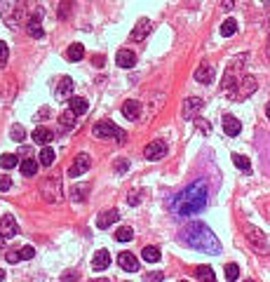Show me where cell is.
I'll use <instances>...</instances> for the list:
<instances>
[{
	"label": "cell",
	"instance_id": "1",
	"mask_svg": "<svg viewBox=\"0 0 270 282\" xmlns=\"http://www.w3.org/2000/svg\"><path fill=\"white\" fill-rule=\"evenodd\" d=\"M207 200H209V186L204 179H198L188 184L181 193H176L169 207L176 216H195L207 207Z\"/></svg>",
	"mask_w": 270,
	"mask_h": 282
},
{
	"label": "cell",
	"instance_id": "2",
	"mask_svg": "<svg viewBox=\"0 0 270 282\" xmlns=\"http://www.w3.org/2000/svg\"><path fill=\"white\" fill-rule=\"evenodd\" d=\"M181 240L186 242L188 247L198 249V252H204V254H218L221 252V242L216 238L209 226H204L200 221H193L188 224L183 233H181Z\"/></svg>",
	"mask_w": 270,
	"mask_h": 282
},
{
	"label": "cell",
	"instance_id": "3",
	"mask_svg": "<svg viewBox=\"0 0 270 282\" xmlns=\"http://www.w3.org/2000/svg\"><path fill=\"white\" fill-rule=\"evenodd\" d=\"M247 61V54H240L237 59H233L230 61V66L226 68V75H223V82H221V90H223V94H228V96H233L235 94V90H237V85H240V80H242L244 75H240L237 73V66L240 64H244Z\"/></svg>",
	"mask_w": 270,
	"mask_h": 282
},
{
	"label": "cell",
	"instance_id": "4",
	"mask_svg": "<svg viewBox=\"0 0 270 282\" xmlns=\"http://www.w3.org/2000/svg\"><path fill=\"white\" fill-rule=\"evenodd\" d=\"M92 132H94V136H99V139H115L118 144H127V132L120 130L115 122H110V120L96 122L94 127H92Z\"/></svg>",
	"mask_w": 270,
	"mask_h": 282
},
{
	"label": "cell",
	"instance_id": "5",
	"mask_svg": "<svg viewBox=\"0 0 270 282\" xmlns=\"http://www.w3.org/2000/svg\"><path fill=\"white\" fill-rule=\"evenodd\" d=\"M0 14L7 26H17L24 14V0H0Z\"/></svg>",
	"mask_w": 270,
	"mask_h": 282
},
{
	"label": "cell",
	"instance_id": "6",
	"mask_svg": "<svg viewBox=\"0 0 270 282\" xmlns=\"http://www.w3.org/2000/svg\"><path fill=\"white\" fill-rule=\"evenodd\" d=\"M40 193L47 202H54V205L61 202V198H64V193H61V179H59V176H47V179H42Z\"/></svg>",
	"mask_w": 270,
	"mask_h": 282
},
{
	"label": "cell",
	"instance_id": "7",
	"mask_svg": "<svg viewBox=\"0 0 270 282\" xmlns=\"http://www.w3.org/2000/svg\"><path fill=\"white\" fill-rule=\"evenodd\" d=\"M258 82L254 75H244L242 80H240V85H237V90H235V94L230 96V99H247V96H252V94L256 92Z\"/></svg>",
	"mask_w": 270,
	"mask_h": 282
},
{
	"label": "cell",
	"instance_id": "8",
	"mask_svg": "<svg viewBox=\"0 0 270 282\" xmlns=\"http://www.w3.org/2000/svg\"><path fill=\"white\" fill-rule=\"evenodd\" d=\"M144 155H146V160H160V158L167 155V144L162 139H155V141H150L148 146L144 148Z\"/></svg>",
	"mask_w": 270,
	"mask_h": 282
},
{
	"label": "cell",
	"instance_id": "9",
	"mask_svg": "<svg viewBox=\"0 0 270 282\" xmlns=\"http://www.w3.org/2000/svg\"><path fill=\"white\" fill-rule=\"evenodd\" d=\"M90 162H92V160H90V155H87V153H80V155L73 160V165L68 167V176H71V179L82 176L87 169H90Z\"/></svg>",
	"mask_w": 270,
	"mask_h": 282
},
{
	"label": "cell",
	"instance_id": "10",
	"mask_svg": "<svg viewBox=\"0 0 270 282\" xmlns=\"http://www.w3.org/2000/svg\"><path fill=\"white\" fill-rule=\"evenodd\" d=\"M244 235H247V240L252 242L256 249H266V235H263V230H258L252 224H244Z\"/></svg>",
	"mask_w": 270,
	"mask_h": 282
},
{
	"label": "cell",
	"instance_id": "11",
	"mask_svg": "<svg viewBox=\"0 0 270 282\" xmlns=\"http://www.w3.org/2000/svg\"><path fill=\"white\" fill-rule=\"evenodd\" d=\"M0 235L5 238V240H10V238H17L19 235V226H17V221H14V216H2L0 219Z\"/></svg>",
	"mask_w": 270,
	"mask_h": 282
},
{
	"label": "cell",
	"instance_id": "12",
	"mask_svg": "<svg viewBox=\"0 0 270 282\" xmlns=\"http://www.w3.org/2000/svg\"><path fill=\"white\" fill-rule=\"evenodd\" d=\"M54 96H56L59 101H66V99L73 96V80H71L68 75L59 78V85L54 87Z\"/></svg>",
	"mask_w": 270,
	"mask_h": 282
},
{
	"label": "cell",
	"instance_id": "13",
	"mask_svg": "<svg viewBox=\"0 0 270 282\" xmlns=\"http://www.w3.org/2000/svg\"><path fill=\"white\" fill-rule=\"evenodd\" d=\"M202 106H204V101L200 99V96H190V99H186L183 101V118H195L200 111H202Z\"/></svg>",
	"mask_w": 270,
	"mask_h": 282
},
{
	"label": "cell",
	"instance_id": "14",
	"mask_svg": "<svg viewBox=\"0 0 270 282\" xmlns=\"http://www.w3.org/2000/svg\"><path fill=\"white\" fill-rule=\"evenodd\" d=\"M150 26H153V24H150V19H139V21H136V26H134V31L129 33V38H132L134 42L144 40V38L150 33Z\"/></svg>",
	"mask_w": 270,
	"mask_h": 282
},
{
	"label": "cell",
	"instance_id": "15",
	"mask_svg": "<svg viewBox=\"0 0 270 282\" xmlns=\"http://www.w3.org/2000/svg\"><path fill=\"white\" fill-rule=\"evenodd\" d=\"M118 266H120L122 270H127V273H136V270H139V261H136L134 254L122 252V254L118 256Z\"/></svg>",
	"mask_w": 270,
	"mask_h": 282
},
{
	"label": "cell",
	"instance_id": "16",
	"mask_svg": "<svg viewBox=\"0 0 270 282\" xmlns=\"http://www.w3.org/2000/svg\"><path fill=\"white\" fill-rule=\"evenodd\" d=\"M40 17H42V12H40V7H38V10H36V14L28 19V24H26V26H28V33H31L33 38H42V36H45V31H42V24H40Z\"/></svg>",
	"mask_w": 270,
	"mask_h": 282
},
{
	"label": "cell",
	"instance_id": "17",
	"mask_svg": "<svg viewBox=\"0 0 270 282\" xmlns=\"http://www.w3.org/2000/svg\"><path fill=\"white\" fill-rule=\"evenodd\" d=\"M118 219H120V212H118V209H108V212H101V214H99V219H96V226H99L101 230H106L108 226H113Z\"/></svg>",
	"mask_w": 270,
	"mask_h": 282
},
{
	"label": "cell",
	"instance_id": "18",
	"mask_svg": "<svg viewBox=\"0 0 270 282\" xmlns=\"http://www.w3.org/2000/svg\"><path fill=\"white\" fill-rule=\"evenodd\" d=\"M223 132L228 136H237L242 132V122L237 120L235 115H223Z\"/></svg>",
	"mask_w": 270,
	"mask_h": 282
},
{
	"label": "cell",
	"instance_id": "19",
	"mask_svg": "<svg viewBox=\"0 0 270 282\" xmlns=\"http://www.w3.org/2000/svg\"><path fill=\"white\" fill-rule=\"evenodd\" d=\"M115 64L120 68H132L136 66V54L132 50H120V52L115 54Z\"/></svg>",
	"mask_w": 270,
	"mask_h": 282
},
{
	"label": "cell",
	"instance_id": "20",
	"mask_svg": "<svg viewBox=\"0 0 270 282\" xmlns=\"http://www.w3.org/2000/svg\"><path fill=\"white\" fill-rule=\"evenodd\" d=\"M122 115H125L127 120H139V118H141V104L134 101V99H129V101L122 106Z\"/></svg>",
	"mask_w": 270,
	"mask_h": 282
},
{
	"label": "cell",
	"instance_id": "21",
	"mask_svg": "<svg viewBox=\"0 0 270 282\" xmlns=\"http://www.w3.org/2000/svg\"><path fill=\"white\" fill-rule=\"evenodd\" d=\"M195 80L202 82V85H209V82L214 80V68L209 66V64L198 66V68H195Z\"/></svg>",
	"mask_w": 270,
	"mask_h": 282
},
{
	"label": "cell",
	"instance_id": "22",
	"mask_svg": "<svg viewBox=\"0 0 270 282\" xmlns=\"http://www.w3.org/2000/svg\"><path fill=\"white\" fill-rule=\"evenodd\" d=\"M52 139H54L52 130H47V127H36V130H33V141H36V144H40L42 148L47 146Z\"/></svg>",
	"mask_w": 270,
	"mask_h": 282
},
{
	"label": "cell",
	"instance_id": "23",
	"mask_svg": "<svg viewBox=\"0 0 270 282\" xmlns=\"http://www.w3.org/2000/svg\"><path fill=\"white\" fill-rule=\"evenodd\" d=\"M90 184L85 181V184H73L71 186V200H75V202H82L87 195H90Z\"/></svg>",
	"mask_w": 270,
	"mask_h": 282
},
{
	"label": "cell",
	"instance_id": "24",
	"mask_svg": "<svg viewBox=\"0 0 270 282\" xmlns=\"http://www.w3.org/2000/svg\"><path fill=\"white\" fill-rule=\"evenodd\" d=\"M110 266V254H108V249H99L94 254V261H92V268L94 270H106Z\"/></svg>",
	"mask_w": 270,
	"mask_h": 282
},
{
	"label": "cell",
	"instance_id": "25",
	"mask_svg": "<svg viewBox=\"0 0 270 282\" xmlns=\"http://www.w3.org/2000/svg\"><path fill=\"white\" fill-rule=\"evenodd\" d=\"M68 104H71V111H73L75 115H85V113H87V108H90L87 99H82V96H71V99H68Z\"/></svg>",
	"mask_w": 270,
	"mask_h": 282
},
{
	"label": "cell",
	"instance_id": "26",
	"mask_svg": "<svg viewBox=\"0 0 270 282\" xmlns=\"http://www.w3.org/2000/svg\"><path fill=\"white\" fill-rule=\"evenodd\" d=\"M141 259H144V261H148V263H158V261H160V249H158V247H153V244H148V247H144V249H141Z\"/></svg>",
	"mask_w": 270,
	"mask_h": 282
},
{
	"label": "cell",
	"instance_id": "27",
	"mask_svg": "<svg viewBox=\"0 0 270 282\" xmlns=\"http://www.w3.org/2000/svg\"><path fill=\"white\" fill-rule=\"evenodd\" d=\"M195 278L202 282H216L214 270L209 268V266H198V268H195Z\"/></svg>",
	"mask_w": 270,
	"mask_h": 282
},
{
	"label": "cell",
	"instance_id": "28",
	"mask_svg": "<svg viewBox=\"0 0 270 282\" xmlns=\"http://www.w3.org/2000/svg\"><path fill=\"white\" fill-rule=\"evenodd\" d=\"M38 165H40V162L33 160V158H28V160H21V165H19V167H21V174H24V176H33L36 172H38Z\"/></svg>",
	"mask_w": 270,
	"mask_h": 282
},
{
	"label": "cell",
	"instance_id": "29",
	"mask_svg": "<svg viewBox=\"0 0 270 282\" xmlns=\"http://www.w3.org/2000/svg\"><path fill=\"white\" fill-rule=\"evenodd\" d=\"M233 162H235L237 169H242L244 174L252 172V162H249V158H244V155H240V153H233Z\"/></svg>",
	"mask_w": 270,
	"mask_h": 282
},
{
	"label": "cell",
	"instance_id": "30",
	"mask_svg": "<svg viewBox=\"0 0 270 282\" xmlns=\"http://www.w3.org/2000/svg\"><path fill=\"white\" fill-rule=\"evenodd\" d=\"M38 160H40V165H45V167H52L54 160H56V153H54L50 146H45L40 150V158H38Z\"/></svg>",
	"mask_w": 270,
	"mask_h": 282
},
{
	"label": "cell",
	"instance_id": "31",
	"mask_svg": "<svg viewBox=\"0 0 270 282\" xmlns=\"http://www.w3.org/2000/svg\"><path fill=\"white\" fill-rule=\"evenodd\" d=\"M66 56L71 59V61H80L82 56H85V47H82L80 42H75V45H71V47H68Z\"/></svg>",
	"mask_w": 270,
	"mask_h": 282
},
{
	"label": "cell",
	"instance_id": "32",
	"mask_svg": "<svg viewBox=\"0 0 270 282\" xmlns=\"http://www.w3.org/2000/svg\"><path fill=\"white\" fill-rule=\"evenodd\" d=\"M235 31H237V21H235V19H226V21L221 24V36H223V38H230Z\"/></svg>",
	"mask_w": 270,
	"mask_h": 282
},
{
	"label": "cell",
	"instance_id": "33",
	"mask_svg": "<svg viewBox=\"0 0 270 282\" xmlns=\"http://www.w3.org/2000/svg\"><path fill=\"white\" fill-rule=\"evenodd\" d=\"M115 240H118V242L134 240V230L129 228V226H122V228H118V233H115Z\"/></svg>",
	"mask_w": 270,
	"mask_h": 282
},
{
	"label": "cell",
	"instance_id": "34",
	"mask_svg": "<svg viewBox=\"0 0 270 282\" xmlns=\"http://www.w3.org/2000/svg\"><path fill=\"white\" fill-rule=\"evenodd\" d=\"M17 162H19V158L12 155V153H2V155H0V167H2V169H12Z\"/></svg>",
	"mask_w": 270,
	"mask_h": 282
},
{
	"label": "cell",
	"instance_id": "35",
	"mask_svg": "<svg viewBox=\"0 0 270 282\" xmlns=\"http://www.w3.org/2000/svg\"><path fill=\"white\" fill-rule=\"evenodd\" d=\"M59 122H61L64 127H73V125H75V113H73L71 108H68V111H64V113L59 115Z\"/></svg>",
	"mask_w": 270,
	"mask_h": 282
},
{
	"label": "cell",
	"instance_id": "36",
	"mask_svg": "<svg viewBox=\"0 0 270 282\" xmlns=\"http://www.w3.org/2000/svg\"><path fill=\"white\" fill-rule=\"evenodd\" d=\"M226 278H228L230 282L237 280V278H240V266H237V263H228V266H226Z\"/></svg>",
	"mask_w": 270,
	"mask_h": 282
},
{
	"label": "cell",
	"instance_id": "37",
	"mask_svg": "<svg viewBox=\"0 0 270 282\" xmlns=\"http://www.w3.org/2000/svg\"><path fill=\"white\" fill-rule=\"evenodd\" d=\"M7 56H10V47H7V42L0 40V66L7 64Z\"/></svg>",
	"mask_w": 270,
	"mask_h": 282
},
{
	"label": "cell",
	"instance_id": "38",
	"mask_svg": "<svg viewBox=\"0 0 270 282\" xmlns=\"http://www.w3.org/2000/svg\"><path fill=\"white\" fill-rule=\"evenodd\" d=\"M24 136H26V132H24V127H12V139L14 141H24Z\"/></svg>",
	"mask_w": 270,
	"mask_h": 282
},
{
	"label": "cell",
	"instance_id": "39",
	"mask_svg": "<svg viewBox=\"0 0 270 282\" xmlns=\"http://www.w3.org/2000/svg\"><path fill=\"white\" fill-rule=\"evenodd\" d=\"M68 7H73V5H71V0H64V2H61V7H59V19H68Z\"/></svg>",
	"mask_w": 270,
	"mask_h": 282
},
{
	"label": "cell",
	"instance_id": "40",
	"mask_svg": "<svg viewBox=\"0 0 270 282\" xmlns=\"http://www.w3.org/2000/svg\"><path fill=\"white\" fill-rule=\"evenodd\" d=\"M127 169H129V160L118 158V160H115V172H127Z\"/></svg>",
	"mask_w": 270,
	"mask_h": 282
},
{
	"label": "cell",
	"instance_id": "41",
	"mask_svg": "<svg viewBox=\"0 0 270 282\" xmlns=\"http://www.w3.org/2000/svg\"><path fill=\"white\" fill-rule=\"evenodd\" d=\"M19 254H21V259H33V256H36V249H33L31 244H26V247H24Z\"/></svg>",
	"mask_w": 270,
	"mask_h": 282
},
{
	"label": "cell",
	"instance_id": "42",
	"mask_svg": "<svg viewBox=\"0 0 270 282\" xmlns=\"http://www.w3.org/2000/svg\"><path fill=\"white\" fill-rule=\"evenodd\" d=\"M12 188V179L10 176H0V190H10Z\"/></svg>",
	"mask_w": 270,
	"mask_h": 282
},
{
	"label": "cell",
	"instance_id": "43",
	"mask_svg": "<svg viewBox=\"0 0 270 282\" xmlns=\"http://www.w3.org/2000/svg\"><path fill=\"white\" fill-rule=\"evenodd\" d=\"M7 261H10V263H19V261H21V254H19V252H10V254H7Z\"/></svg>",
	"mask_w": 270,
	"mask_h": 282
},
{
	"label": "cell",
	"instance_id": "44",
	"mask_svg": "<svg viewBox=\"0 0 270 282\" xmlns=\"http://www.w3.org/2000/svg\"><path fill=\"white\" fill-rule=\"evenodd\" d=\"M198 127L202 130L204 134H209V132H212V127H209V122H207V120H198Z\"/></svg>",
	"mask_w": 270,
	"mask_h": 282
},
{
	"label": "cell",
	"instance_id": "45",
	"mask_svg": "<svg viewBox=\"0 0 270 282\" xmlns=\"http://www.w3.org/2000/svg\"><path fill=\"white\" fill-rule=\"evenodd\" d=\"M162 278H164V273H153V275H148V278H146V282H160Z\"/></svg>",
	"mask_w": 270,
	"mask_h": 282
},
{
	"label": "cell",
	"instance_id": "46",
	"mask_svg": "<svg viewBox=\"0 0 270 282\" xmlns=\"http://www.w3.org/2000/svg\"><path fill=\"white\" fill-rule=\"evenodd\" d=\"M139 195H141L139 190H136V193H132V195H129V205H139V200H141Z\"/></svg>",
	"mask_w": 270,
	"mask_h": 282
},
{
	"label": "cell",
	"instance_id": "47",
	"mask_svg": "<svg viewBox=\"0 0 270 282\" xmlns=\"http://www.w3.org/2000/svg\"><path fill=\"white\" fill-rule=\"evenodd\" d=\"M221 5H223V10H233V5H235V0H223Z\"/></svg>",
	"mask_w": 270,
	"mask_h": 282
},
{
	"label": "cell",
	"instance_id": "48",
	"mask_svg": "<svg viewBox=\"0 0 270 282\" xmlns=\"http://www.w3.org/2000/svg\"><path fill=\"white\" fill-rule=\"evenodd\" d=\"M75 280H78V275H75V273H71V275L64 278V282H75Z\"/></svg>",
	"mask_w": 270,
	"mask_h": 282
},
{
	"label": "cell",
	"instance_id": "49",
	"mask_svg": "<svg viewBox=\"0 0 270 282\" xmlns=\"http://www.w3.org/2000/svg\"><path fill=\"white\" fill-rule=\"evenodd\" d=\"M266 115H268V120H270V101H268V106H266Z\"/></svg>",
	"mask_w": 270,
	"mask_h": 282
},
{
	"label": "cell",
	"instance_id": "50",
	"mask_svg": "<svg viewBox=\"0 0 270 282\" xmlns=\"http://www.w3.org/2000/svg\"><path fill=\"white\" fill-rule=\"evenodd\" d=\"M5 280V270H0V282Z\"/></svg>",
	"mask_w": 270,
	"mask_h": 282
},
{
	"label": "cell",
	"instance_id": "51",
	"mask_svg": "<svg viewBox=\"0 0 270 282\" xmlns=\"http://www.w3.org/2000/svg\"><path fill=\"white\" fill-rule=\"evenodd\" d=\"M94 282H108V280H106V278H96Z\"/></svg>",
	"mask_w": 270,
	"mask_h": 282
},
{
	"label": "cell",
	"instance_id": "52",
	"mask_svg": "<svg viewBox=\"0 0 270 282\" xmlns=\"http://www.w3.org/2000/svg\"><path fill=\"white\" fill-rule=\"evenodd\" d=\"M2 244H5V238H2V235H0V247H2Z\"/></svg>",
	"mask_w": 270,
	"mask_h": 282
},
{
	"label": "cell",
	"instance_id": "53",
	"mask_svg": "<svg viewBox=\"0 0 270 282\" xmlns=\"http://www.w3.org/2000/svg\"><path fill=\"white\" fill-rule=\"evenodd\" d=\"M244 282H254V280H244Z\"/></svg>",
	"mask_w": 270,
	"mask_h": 282
},
{
	"label": "cell",
	"instance_id": "54",
	"mask_svg": "<svg viewBox=\"0 0 270 282\" xmlns=\"http://www.w3.org/2000/svg\"><path fill=\"white\" fill-rule=\"evenodd\" d=\"M179 282H188V280H179Z\"/></svg>",
	"mask_w": 270,
	"mask_h": 282
},
{
	"label": "cell",
	"instance_id": "55",
	"mask_svg": "<svg viewBox=\"0 0 270 282\" xmlns=\"http://www.w3.org/2000/svg\"><path fill=\"white\" fill-rule=\"evenodd\" d=\"M263 2H270V0H263Z\"/></svg>",
	"mask_w": 270,
	"mask_h": 282
}]
</instances>
